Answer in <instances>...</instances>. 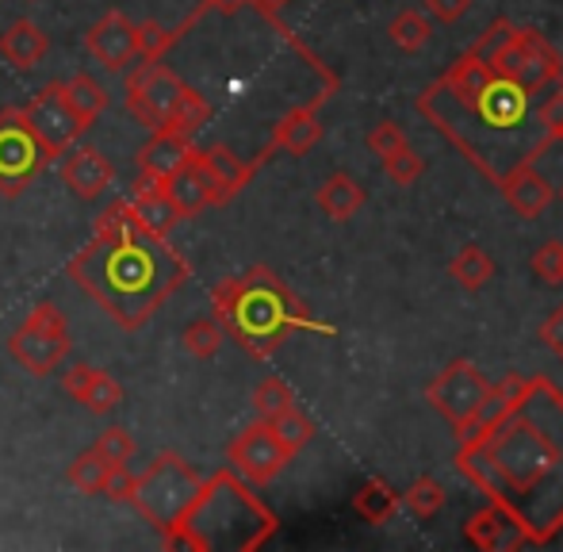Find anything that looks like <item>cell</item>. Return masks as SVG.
<instances>
[{
  "instance_id": "obj_1",
  "label": "cell",
  "mask_w": 563,
  "mask_h": 552,
  "mask_svg": "<svg viewBox=\"0 0 563 552\" xmlns=\"http://www.w3.org/2000/svg\"><path fill=\"white\" fill-rule=\"evenodd\" d=\"M456 472L518 518L537 549L552 545L563 530V391L529 376L510 411L460 441Z\"/></svg>"
},
{
  "instance_id": "obj_2",
  "label": "cell",
  "mask_w": 563,
  "mask_h": 552,
  "mask_svg": "<svg viewBox=\"0 0 563 552\" xmlns=\"http://www.w3.org/2000/svg\"><path fill=\"white\" fill-rule=\"evenodd\" d=\"M69 280L123 330H142L150 314L192 276V265L165 239L142 231L131 203L115 200L92 223V242L66 265Z\"/></svg>"
},
{
  "instance_id": "obj_3",
  "label": "cell",
  "mask_w": 563,
  "mask_h": 552,
  "mask_svg": "<svg viewBox=\"0 0 563 552\" xmlns=\"http://www.w3.org/2000/svg\"><path fill=\"white\" fill-rule=\"evenodd\" d=\"M529 104L533 97L498 74L475 104H456L438 81L418 97V112L495 185L518 162H537L549 150L537 139H521L529 131Z\"/></svg>"
},
{
  "instance_id": "obj_4",
  "label": "cell",
  "mask_w": 563,
  "mask_h": 552,
  "mask_svg": "<svg viewBox=\"0 0 563 552\" xmlns=\"http://www.w3.org/2000/svg\"><path fill=\"white\" fill-rule=\"evenodd\" d=\"M211 311H216L219 327L257 361L273 357L299 330L327 338L338 334L334 322L314 319L311 307L265 265H253L250 273L219 280L211 288Z\"/></svg>"
},
{
  "instance_id": "obj_5",
  "label": "cell",
  "mask_w": 563,
  "mask_h": 552,
  "mask_svg": "<svg viewBox=\"0 0 563 552\" xmlns=\"http://www.w3.org/2000/svg\"><path fill=\"white\" fill-rule=\"evenodd\" d=\"M276 515L250 492L234 468L208 476L188 510L165 530L169 549L192 552H253L276 533Z\"/></svg>"
},
{
  "instance_id": "obj_6",
  "label": "cell",
  "mask_w": 563,
  "mask_h": 552,
  "mask_svg": "<svg viewBox=\"0 0 563 552\" xmlns=\"http://www.w3.org/2000/svg\"><path fill=\"white\" fill-rule=\"evenodd\" d=\"M200 484L203 476L180 453H157L154 464H146V472L134 476L131 503L154 530L165 533L188 510Z\"/></svg>"
},
{
  "instance_id": "obj_7",
  "label": "cell",
  "mask_w": 563,
  "mask_h": 552,
  "mask_svg": "<svg viewBox=\"0 0 563 552\" xmlns=\"http://www.w3.org/2000/svg\"><path fill=\"white\" fill-rule=\"evenodd\" d=\"M69 345L74 342H69L66 311L54 299H38L27 311V319L20 322V330H12V338H8V353L31 376H51L69 357Z\"/></svg>"
},
{
  "instance_id": "obj_8",
  "label": "cell",
  "mask_w": 563,
  "mask_h": 552,
  "mask_svg": "<svg viewBox=\"0 0 563 552\" xmlns=\"http://www.w3.org/2000/svg\"><path fill=\"white\" fill-rule=\"evenodd\" d=\"M490 69L506 81L521 85L529 97H541L563 77V58L537 27H518L510 43L490 58Z\"/></svg>"
},
{
  "instance_id": "obj_9",
  "label": "cell",
  "mask_w": 563,
  "mask_h": 552,
  "mask_svg": "<svg viewBox=\"0 0 563 552\" xmlns=\"http://www.w3.org/2000/svg\"><path fill=\"white\" fill-rule=\"evenodd\" d=\"M490 380L479 373V365L467 357H456L441 368L438 376L426 388V404L433 407L445 422L452 426V433H464L475 422V415L487 404Z\"/></svg>"
},
{
  "instance_id": "obj_10",
  "label": "cell",
  "mask_w": 563,
  "mask_h": 552,
  "mask_svg": "<svg viewBox=\"0 0 563 552\" xmlns=\"http://www.w3.org/2000/svg\"><path fill=\"white\" fill-rule=\"evenodd\" d=\"M46 162H51V154L31 135L20 108H4L0 112V196L15 200L46 169Z\"/></svg>"
},
{
  "instance_id": "obj_11",
  "label": "cell",
  "mask_w": 563,
  "mask_h": 552,
  "mask_svg": "<svg viewBox=\"0 0 563 552\" xmlns=\"http://www.w3.org/2000/svg\"><path fill=\"white\" fill-rule=\"evenodd\" d=\"M20 115H23V123L31 128V135L43 142V150L51 154V162L66 154V150L74 146L85 131H89L74 115V108H69L66 81H46L43 89H38L35 97L20 108Z\"/></svg>"
},
{
  "instance_id": "obj_12",
  "label": "cell",
  "mask_w": 563,
  "mask_h": 552,
  "mask_svg": "<svg viewBox=\"0 0 563 552\" xmlns=\"http://www.w3.org/2000/svg\"><path fill=\"white\" fill-rule=\"evenodd\" d=\"M227 461H230V468L245 479V484L265 487V484H273L284 468H288L291 453L280 445V438L273 433V426H268L265 418H257V422H250L227 445Z\"/></svg>"
},
{
  "instance_id": "obj_13",
  "label": "cell",
  "mask_w": 563,
  "mask_h": 552,
  "mask_svg": "<svg viewBox=\"0 0 563 552\" xmlns=\"http://www.w3.org/2000/svg\"><path fill=\"white\" fill-rule=\"evenodd\" d=\"M180 89H185V81H180L169 66H162V58L142 62V66H134L131 74H126V89H123L126 112H131L142 128L157 131L165 123V115H169Z\"/></svg>"
},
{
  "instance_id": "obj_14",
  "label": "cell",
  "mask_w": 563,
  "mask_h": 552,
  "mask_svg": "<svg viewBox=\"0 0 563 552\" xmlns=\"http://www.w3.org/2000/svg\"><path fill=\"white\" fill-rule=\"evenodd\" d=\"M85 51H89V58H97V66H104L108 74H119V69H126L139 58V27H134L123 12H108L85 31Z\"/></svg>"
},
{
  "instance_id": "obj_15",
  "label": "cell",
  "mask_w": 563,
  "mask_h": 552,
  "mask_svg": "<svg viewBox=\"0 0 563 552\" xmlns=\"http://www.w3.org/2000/svg\"><path fill=\"white\" fill-rule=\"evenodd\" d=\"M327 97H330V92H319L311 104H299V108H291L288 115H280V123L273 128L268 146L253 157V169H261L265 162H273V154H280V150H284V154H307V150L322 139L319 104H327Z\"/></svg>"
},
{
  "instance_id": "obj_16",
  "label": "cell",
  "mask_w": 563,
  "mask_h": 552,
  "mask_svg": "<svg viewBox=\"0 0 563 552\" xmlns=\"http://www.w3.org/2000/svg\"><path fill=\"white\" fill-rule=\"evenodd\" d=\"M464 538L483 552H514V549H537L533 533L518 522L514 515H506L503 507H483L479 515H472L464 522Z\"/></svg>"
},
{
  "instance_id": "obj_17",
  "label": "cell",
  "mask_w": 563,
  "mask_h": 552,
  "mask_svg": "<svg viewBox=\"0 0 563 552\" xmlns=\"http://www.w3.org/2000/svg\"><path fill=\"white\" fill-rule=\"evenodd\" d=\"M62 185L77 196V200H97L112 188L115 180V165L104 150L97 146H77L69 154H62Z\"/></svg>"
},
{
  "instance_id": "obj_18",
  "label": "cell",
  "mask_w": 563,
  "mask_h": 552,
  "mask_svg": "<svg viewBox=\"0 0 563 552\" xmlns=\"http://www.w3.org/2000/svg\"><path fill=\"white\" fill-rule=\"evenodd\" d=\"M498 188H503V200L510 203V211L521 219H537L541 211H549L552 200H556V188L549 185V177H544L533 162H518L503 180H498Z\"/></svg>"
},
{
  "instance_id": "obj_19",
  "label": "cell",
  "mask_w": 563,
  "mask_h": 552,
  "mask_svg": "<svg viewBox=\"0 0 563 552\" xmlns=\"http://www.w3.org/2000/svg\"><path fill=\"white\" fill-rule=\"evenodd\" d=\"M192 139H180L173 131H150V142L139 150V177L134 185H165L185 165Z\"/></svg>"
},
{
  "instance_id": "obj_20",
  "label": "cell",
  "mask_w": 563,
  "mask_h": 552,
  "mask_svg": "<svg viewBox=\"0 0 563 552\" xmlns=\"http://www.w3.org/2000/svg\"><path fill=\"white\" fill-rule=\"evenodd\" d=\"M165 192H169V200L177 203L180 219H192V216H200V211L216 208V188H211V180H208V173H203L196 150H188L185 165L165 180Z\"/></svg>"
},
{
  "instance_id": "obj_21",
  "label": "cell",
  "mask_w": 563,
  "mask_h": 552,
  "mask_svg": "<svg viewBox=\"0 0 563 552\" xmlns=\"http://www.w3.org/2000/svg\"><path fill=\"white\" fill-rule=\"evenodd\" d=\"M196 157H200L203 173H208L211 188H216V208H223V203L234 200V196L253 180V173H257L253 169V162H242L230 146L196 150Z\"/></svg>"
},
{
  "instance_id": "obj_22",
  "label": "cell",
  "mask_w": 563,
  "mask_h": 552,
  "mask_svg": "<svg viewBox=\"0 0 563 552\" xmlns=\"http://www.w3.org/2000/svg\"><path fill=\"white\" fill-rule=\"evenodd\" d=\"M46 54H51V35L35 20H12L0 31V58L12 69H20V74L35 69Z\"/></svg>"
},
{
  "instance_id": "obj_23",
  "label": "cell",
  "mask_w": 563,
  "mask_h": 552,
  "mask_svg": "<svg viewBox=\"0 0 563 552\" xmlns=\"http://www.w3.org/2000/svg\"><path fill=\"white\" fill-rule=\"evenodd\" d=\"M126 203H131L134 223H139L142 231L157 234V239H165V234L180 223V211H177V203L169 200L165 185H134V196Z\"/></svg>"
},
{
  "instance_id": "obj_24",
  "label": "cell",
  "mask_w": 563,
  "mask_h": 552,
  "mask_svg": "<svg viewBox=\"0 0 563 552\" xmlns=\"http://www.w3.org/2000/svg\"><path fill=\"white\" fill-rule=\"evenodd\" d=\"M495 81V69H490L487 58H479V54H460L456 62L449 66V74L441 77V89L449 92L456 104H475V97H479L487 85Z\"/></svg>"
},
{
  "instance_id": "obj_25",
  "label": "cell",
  "mask_w": 563,
  "mask_h": 552,
  "mask_svg": "<svg viewBox=\"0 0 563 552\" xmlns=\"http://www.w3.org/2000/svg\"><path fill=\"white\" fill-rule=\"evenodd\" d=\"M314 200H319V208L327 211V219L349 223V219L364 208V188H361V180L349 177V173H330V177L319 185V192H314Z\"/></svg>"
},
{
  "instance_id": "obj_26",
  "label": "cell",
  "mask_w": 563,
  "mask_h": 552,
  "mask_svg": "<svg viewBox=\"0 0 563 552\" xmlns=\"http://www.w3.org/2000/svg\"><path fill=\"white\" fill-rule=\"evenodd\" d=\"M353 510L364 518L368 526H384L391 522L395 515H399V492H395L387 479H364L361 487H356L353 495Z\"/></svg>"
},
{
  "instance_id": "obj_27",
  "label": "cell",
  "mask_w": 563,
  "mask_h": 552,
  "mask_svg": "<svg viewBox=\"0 0 563 552\" xmlns=\"http://www.w3.org/2000/svg\"><path fill=\"white\" fill-rule=\"evenodd\" d=\"M208 120H211V104L203 100V92H196V89H188V85H185V89L177 92L169 115H165V123L157 131H173V135H180V139H192Z\"/></svg>"
},
{
  "instance_id": "obj_28",
  "label": "cell",
  "mask_w": 563,
  "mask_h": 552,
  "mask_svg": "<svg viewBox=\"0 0 563 552\" xmlns=\"http://www.w3.org/2000/svg\"><path fill=\"white\" fill-rule=\"evenodd\" d=\"M449 276L464 291H479L495 280V257H490L483 246H475V242H467V246H460L456 257L449 262Z\"/></svg>"
},
{
  "instance_id": "obj_29",
  "label": "cell",
  "mask_w": 563,
  "mask_h": 552,
  "mask_svg": "<svg viewBox=\"0 0 563 552\" xmlns=\"http://www.w3.org/2000/svg\"><path fill=\"white\" fill-rule=\"evenodd\" d=\"M66 100H69V108H74V115L85 123V128H92V123H97V115H104L108 104H112L108 89L89 74H77L74 81L66 85Z\"/></svg>"
},
{
  "instance_id": "obj_30",
  "label": "cell",
  "mask_w": 563,
  "mask_h": 552,
  "mask_svg": "<svg viewBox=\"0 0 563 552\" xmlns=\"http://www.w3.org/2000/svg\"><path fill=\"white\" fill-rule=\"evenodd\" d=\"M200 20H203V12H200V8H196V12H188L185 20H180L173 31H165L157 20H150V23H134V27H139V58H142V62H157L165 51H169L173 43H177L180 35H188V31H192Z\"/></svg>"
},
{
  "instance_id": "obj_31",
  "label": "cell",
  "mask_w": 563,
  "mask_h": 552,
  "mask_svg": "<svg viewBox=\"0 0 563 552\" xmlns=\"http://www.w3.org/2000/svg\"><path fill=\"white\" fill-rule=\"evenodd\" d=\"M387 35H391V43L399 46V51L418 54L422 46H430L433 20L426 12H418V8H402V12L391 20V27H387Z\"/></svg>"
},
{
  "instance_id": "obj_32",
  "label": "cell",
  "mask_w": 563,
  "mask_h": 552,
  "mask_svg": "<svg viewBox=\"0 0 563 552\" xmlns=\"http://www.w3.org/2000/svg\"><path fill=\"white\" fill-rule=\"evenodd\" d=\"M223 342H227V330L219 327L216 314H211V319H196V322H188V327L180 330V350H185L188 357L211 361L219 350H223Z\"/></svg>"
},
{
  "instance_id": "obj_33",
  "label": "cell",
  "mask_w": 563,
  "mask_h": 552,
  "mask_svg": "<svg viewBox=\"0 0 563 552\" xmlns=\"http://www.w3.org/2000/svg\"><path fill=\"white\" fill-rule=\"evenodd\" d=\"M268 426H273V433L280 438V445L288 449L291 456L299 453V449H307L314 441V422H311V415H303L299 407H288V411H280L276 418H268Z\"/></svg>"
},
{
  "instance_id": "obj_34",
  "label": "cell",
  "mask_w": 563,
  "mask_h": 552,
  "mask_svg": "<svg viewBox=\"0 0 563 552\" xmlns=\"http://www.w3.org/2000/svg\"><path fill=\"white\" fill-rule=\"evenodd\" d=\"M108 476H112V464H108L100 453H92V449H85V453L77 456V461L69 464V472H66L69 484H74L77 492H85V495H104Z\"/></svg>"
},
{
  "instance_id": "obj_35",
  "label": "cell",
  "mask_w": 563,
  "mask_h": 552,
  "mask_svg": "<svg viewBox=\"0 0 563 552\" xmlns=\"http://www.w3.org/2000/svg\"><path fill=\"white\" fill-rule=\"evenodd\" d=\"M399 503L415 518L430 522V518H438L441 507H445V487H441L433 476H422V479H415V484L407 487V495H399Z\"/></svg>"
},
{
  "instance_id": "obj_36",
  "label": "cell",
  "mask_w": 563,
  "mask_h": 552,
  "mask_svg": "<svg viewBox=\"0 0 563 552\" xmlns=\"http://www.w3.org/2000/svg\"><path fill=\"white\" fill-rule=\"evenodd\" d=\"M77 404L85 407L89 415H112L119 404H123V388L115 384L112 373H104V368H97L89 380V388L81 391V399Z\"/></svg>"
},
{
  "instance_id": "obj_37",
  "label": "cell",
  "mask_w": 563,
  "mask_h": 552,
  "mask_svg": "<svg viewBox=\"0 0 563 552\" xmlns=\"http://www.w3.org/2000/svg\"><path fill=\"white\" fill-rule=\"evenodd\" d=\"M288 407H296V396H291V388L280 376H265V380L253 388V411H257V418H265V422L280 411H288Z\"/></svg>"
},
{
  "instance_id": "obj_38",
  "label": "cell",
  "mask_w": 563,
  "mask_h": 552,
  "mask_svg": "<svg viewBox=\"0 0 563 552\" xmlns=\"http://www.w3.org/2000/svg\"><path fill=\"white\" fill-rule=\"evenodd\" d=\"M379 162H384V173L395 180V185H415V180L426 173V162L418 157V150L410 146V142L402 150H395V154L379 157Z\"/></svg>"
},
{
  "instance_id": "obj_39",
  "label": "cell",
  "mask_w": 563,
  "mask_h": 552,
  "mask_svg": "<svg viewBox=\"0 0 563 552\" xmlns=\"http://www.w3.org/2000/svg\"><path fill=\"white\" fill-rule=\"evenodd\" d=\"M92 453L104 456L112 468H119V464H131L134 456V438L123 430V426H108L104 433L97 438V445H92Z\"/></svg>"
},
{
  "instance_id": "obj_40",
  "label": "cell",
  "mask_w": 563,
  "mask_h": 552,
  "mask_svg": "<svg viewBox=\"0 0 563 552\" xmlns=\"http://www.w3.org/2000/svg\"><path fill=\"white\" fill-rule=\"evenodd\" d=\"M529 269L544 284H563V242L552 239L544 246H537L533 257H529Z\"/></svg>"
},
{
  "instance_id": "obj_41",
  "label": "cell",
  "mask_w": 563,
  "mask_h": 552,
  "mask_svg": "<svg viewBox=\"0 0 563 552\" xmlns=\"http://www.w3.org/2000/svg\"><path fill=\"white\" fill-rule=\"evenodd\" d=\"M537 128L549 142H560L563 139V77L552 85V97H544L541 112H537Z\"/></svg>"
},
{
  "instance_id": "obj_42",
  "label": "cell",
  "mask_w": 563,
  "mask_h": 552,
  "mask_svg": "<svg viewBox=\"0 0 563 552\" xmlns=\"http://www.w3.org/2000/svg\"><path fill=\"white\" fill-rule=\"evenodd\" d=\"M514 31H518V27H514L510 20H495L487 31H483L479 38H475L472 46H467V51H472V54H479V58H487V62H490L498 51H503L506 43H510V38H514Z\"/></svg>"
},
{
  "instance_id": "obj_43",
  "label": "cell",
  "mask_w": 563,
  "mask_h": 552,
  "mask_svg": "<svg viewBox=\"0 0 563 552\" xmlns=\"http://www.w3.org/2000/svg\"><path fill=\"white\" fill-rule=\"evenodd\" d=\"M402 146H407V135H402L399 123L384 120V123H376V128L368 131V150L376 157H387V154H395V150H402Z\"/></svg>"
},
{
  "instance_id": "obj_44",
  "label": "cell",
  "mask_w": 563,
  "mask_h": 552,
  "mask_svg": "<svg viewBox=\"0 0 563 552\" xmlns=\"http://www.w3.org/2000/svg\"><path fill=\"white\" fill-rule=\"evenodd\" d=\"M472 8V0H426V12L438 23H460Z\"/></svg>"
},
{
  "instance_id": "obj_45",
  "label": "cell",
  "mask_w": 563,
  "mask_h": 552,
  "mask_svg": "<svg viewBox=\"0 0 563 552\" xmlns=\"http://www.w3.org/2000/svg\"><path fill=\"white\" fill-rule=\"evenodd\" d=\"M92 373H97L92 365H69L66 373H62V391H66L69 399H81V391L89 388Z\"/></svg>"
},
{
  "instance_id": "obj_46",
  "label": "cell",
  "mask_w": 563,
  "mask_h": 552,
  "mask_svg": "<svg viewBox=\"0 0 563 552\" xmlns=\"http://www.w3.org/2000/svg\"><path fill=\"white\" fill-rule=\"evenodd\" d=\"M131 492H134V476L126 472V464H119V468H112V476H108L104 495L115 503H131Z\"/></svg>"
},
{
  "instance_id": "obj_47",
  "label": "cell",
  "mask_w": 563,
  "mask_h": 552,
  "mask_svg": "<svg viewBox=\"0 0 563 552\" xmlns=\"http://www.w3.org/2000/svg\"><path fill=\"white\" fill-rule=\"evenodd\" d=\"M541 342L549 345V350L556 353V357L563 361V303L556 307V311L549 314V319H544V327H541Z\"/></svg>"
},
{
  "instance_id": "obj_48",
  "label": "cell",
  "mask_w": 563,
  "mask_h": 552,
  "mask_svg": "<svg viewBox=\"0 0 563 552\" xmlns=\"http://www.w3.org/2000/svg\"><path fill=\"white\" fill-rule=\"evenodd\" d=\"M245 4H250V0H200V4H196V8H200L203 15H208V12H219V15H238Z\"/></svg>"
},
{
  "instance_id": "obj_49",
  "label": "cell",
  "mask_w": 563,
  "mask_h": 552,
  "mask_svg": "<svg viewBox=\"0 0 563 552\" xmlns=\"http://www.w3.org/2000/svg\"><path fill=\"white\" fill-rule=\"evenodd\" d=\"M250 4H253V8H257V12H261V15H265V20H273V15H280V12H284V8H288V4H291V0H250Z\"/></svg>"
},
{
  "instance_id": "obj_50",
  "label": "cell",
  "mask_w": 563,
  "mask_h": 552,
  "mask_svg": "<svg viewBox=\"0 0 563 552\" xmlns=\"http://www.w3.org/2000/svg\"><path fill=\"white\" fill-rule=\"evenodd\" d=\"M556 196H560V203H563V185H560V192H556Z\"/></svg>"
},
{
  "instance_id": "obj_51",
  "label": "cell",
  "mask_w": 563,
  "mask_h": 552,
  "mask_svg": "<svg viewBox=\"0 0 563 552\" xmlns=\"http://www.w3.org/2000/svg\"><path fill=\"white\" fill-rule=\"evenodd\" d=\"M560 142H563V139H560Z\"/></svg>"
}]
</instances>
